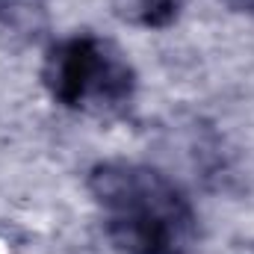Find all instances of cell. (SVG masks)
Listing matches in <instances>:
<instances>
[{
    "label": "cell",
    "instance_id": "cell-1",
    "mask_svg": "<svg viewBox=\"0 0 254 254\" xmlns=\"http://www.w3.org/2000/svg\"><path fill=\"white\" fill-rule=\"evenodd\" d=\"M89 192L119 254H190L198 219L169 175L133 160H104L89 172Z\"/></svg>",
    "mask_w": 254,
    "mask_h": 254
},
{
    "label": "cell",
    "instance_id": "cell-3",
    "mask_svg": "<svg viewBox=\"0 0 254 254\" xmlns=\"http://www.w3.org/2000/svg\"><path fill=\"white\" fill-rule=\"evenodd\" d=\"M51 0H0V27L15 36H39L48 30Z\"/></svg>",
    "mask_w": 254,
    "mask_h": 254
},
{
    "label": "cell",
    "instance_id": "cell-2",
    "mask_svg": "<svg viewBox=\"0 0 254 254\" xmlns=\"http://www.w3.org/2000/svg\"><path fill=\"white\" fill-rule=\"evenodd\" d=\"M42 83L60 107L89 116H119L136 98V68L119 45L95 33H74L51 45Z\"/></svg>",
    "mask_w": 254,
    "mask_h": 254
},
{
    "label": "cell",
    "instance_id": "cell-4",
    "mask_svg": "<svg viewBox=\"0 0 254 254\" xmlns=\"http://www.w3.org/2000/svg\"><path fill=\"white\" fill-rule=\"evenodd\" d=\"M184 0H116V15L142 30H166L178 21Z\"/></svg>",
    "mask_w": 254,
    "mask_h": 254
}]
</instances>
